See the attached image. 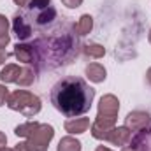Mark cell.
<instances>
[{"mask_svg":"<svg viewBox=\"0 0 151 151\" xmlns=\"http://www.w3.org/2000/svg\"><path fill=\"white\" fill-rule=\"evenodd\" d=\"M51 104L55 109L63 116L76 118L81 114H86L91 109L95 90L81 77L67 76L62 77L53 88H51Z\"/></svg>","mask_w":151,"mask_h":151,"instance_id":"cell-1","label":"cell"},{"mask_svg":"<svg viewBox=\"0 0 151 151\" xmlns=\"http://www.w3.org/2000/svg\"><path fill=\"white\" fill-rule=\"evenodd\" d=\"M7 107L12 111H18L27 118H34L35 114H39L40 111V99L37 95L27 91V90H16L9 95L7 100Z\"/></svg>","mask_w":151,"mask_h":151,"instance_id":"cell-2","label":"cell"},{"mask_svg":"<svg viewBox=\"0 0 151 151\" xmlns=\"http://www.w3.org/2000/svg\"><path fill=\"white\" fill-rule=\"evenodd\" d=\"M55 137V128L47 123H39L34 134L25 141L28 151H47L51 139Z\"/></svg>","mask_w":151,"mask_h":151,"instance_id":"cell-3","label":"cell"},{"mask_svg":"<svg viewBox=\"0 0 151 151\" xmlns=\"http://www.w3.org/2000/svg\"><path fill=\"white\" fill-rule=\"evenodd\" d=\"M125 127L132 134H139V132H142V130L151 127V116L148 113H144V111H132L125 118Z\"/></svg>","mask_w":151,"mask_h":151,"instance_id":"cell-4","label":"cell"},{"mask_svg":"<svg viewBox=\"0 0 151 151\" xmlns=\"http://www.w3.org/2000/svg\"><path fill=\"white\" fill-rule=\"evenodd\" d=\"M116 127V118H107V116H99L91 123V135L99 141H104L106 135Z\"/></svg>","mask_w":151,"mask_h":151,"instance_id":"cell-5","label":"cell"},{"mask_svg":"<svg viewBox=\"0 0 151 151\" xmlns=\"http://www.w3.org/2000/svg\"><path fill=\"white\" fill-rule=\"evenodd\" d=\"M12 30H14V35L19 40H28L34 37V28L21 12L14 14V18H12Z\"/></svg>","mask_w":151,"mask_h":151,"instance_id":"cell-6","label":"cell"},{"mask_svg":"<svg viewBox=\"0 0 151 151\" xmlns=\"http://www.w3.org/2000/svg\"><path fill=\"white\" fill-rule=\"evenodd\" d=\"M119 111V100L114 95H104L99 102V116H107V118H116Z\"/></svg>","mask_w":151,"mask_h":151,"instance_id":"cell-7","label":"cell"},{"mask_svg":"<svg viewBox=\"0 0 151 151\" xmlns=\"http://www.w3.org/2000/svg\"><path fill=\"white\" fill-rule=\"evenodd\" d=\"M104 141L111 142L114 146H125V144H128V142L132 141V132H130L125 125H123V127H114L113 130L106 135Z\"/></svg>","mask_w":151,"mask_h":151,"instance_id":"cell-8","label":"cell"},{"mask_svg":"<svg viewBox=\"0 0 151 151\" xmlns=\"http://www.w3.org/2000/svg\"><path fill=\"white\" fill-rule=\"evenodd\" d=\"M14 56L18 58V62H23V63H34L37 60L35 47L30 46V44H23V42H18L14 46Z\"/></svg>","mask_w":151,"mask_h":151,"instance_id":"cell-9","label":"cell"},{"mask_svg":"<svg viewBox=\"0 0 151 151\" xmlns=\"http://www.w3.org/2000/svg\"><path fill=\"white\" fill-rule=\"evenodd\" d=\"M65 132H69L70 135L76 134H84L90 128V118H70L63 123Z\"/></svg>","mask_w":151,"mask_h":151,"instance_id":"cell-10","label":"cell"},{"mask_svg":"<svg viewBox=\"0 0 151 151\" xmlns=\"http://www.w3.org/2000/svg\"><path fill=\"white\" fill-rule=\"evenodd\" d=\"M84 72L91 83H104L107 77V70L102 63H90V65H86Z\"/></svg>","mask_w":151,"mask_h":151,"instance_id":"cell-11","label":"cell"},{"mask_svg":"<svg viewBox=\"0 0 151 151\" xmlns=\"http://www.w3.org/2000/svg\"><path fill=\"white\" fill-rule=\"evenodd\" d=\"M91 28H93V18H91L90 14H83L74 27V30H76L77 35H88V34L91 32Z\"/></svg>","mask_w":151,"mask_h":151,"instance_id":"cell-12","label":"cell"},{"mask_svg":"<svg viewBox=\"0 0 151 151\" xmlns=\"http://www.w3.org/2000/svg\"><path fill=\"white\" fill-rule=\"evenodd\" d=\"M19 67L18 65H14V63H9V65H5L2 70H0V81L2 83H16V79H18V76H19Z\"/></svg>","mask_w":151,"mask_h":151,"instance_id":"cell-13","label":"cell"},{"mask_svg":"<svg viewBox=\"0 0 151 151\" xmlns=\"http://www.w3.org/2000/svg\"><path fill=\"white\" fill-rule=\"evenodd\" d=\"M81 146H83L81 141H77L72 135H67V137L60 139L56 151H81Z\"/></svg>","mask_w":151,"mask_h":151,"instance_id":"cell-14","label":"cell"},{"mask_svg":"<svg viewBox=\"0 0 151 151\" xmlns=\"http://www.w3.org/2000/svg\"><path fill=\"white\" fill-rule=\"evenodd\" d=\"M34 81H35V70H32L30 67H23L19 70L18 79H16V84L18 86H30V84H34Z\"/></svg>","mask_w":151,"mask_h":151,"instance_id":"cell-15","label":"cell"},{"mask_svg":"<svg viewBox=\"0 0 151 151\" xmlns=\"http://www.w3.org/2000/svg\"><path fill=\"white\" fill-rule=\"evenodd\" d=\"M39 127L37 121H27V123H21V125H18L16 128H14V134L18 135V137H30L32 134H34V130Z\"/></svg>","mask_w":151,"mask_h":151,"instance_id":"cell-16","label":"cell"},{"mask_svg":"<svg viewBox=\"0 0 151 151\" xmlns=\"http://www.w3.org/2000/svg\"><path fill=\"white\" fill-rule=\"evenodd\" d=\"M83 51H84V55L90 56V58H102V56L106 55V47L100 46V44H95V42L86 44V46L83 47Z\"/></svg>","mask_w":151,"mask_h":151,"instance_id":"cell-17","label":"cell"},{"mask_svg":"<svg viewBox=\"0 0 151 151\" xmlns=\"http://www.w3.org/2000/svg\"><path fill=\"white\" fill-rule=\"evenodd\" d=\"M0 35H9V19L0 14Z\"/></svg>","mask_w":151,"mask_h":151,"instance_id":"cell-18","label":"cell"},{"mask_svg":"<svg viewBox=\"0 0 151 151\" xmlns=\"http://www.w3.org/2000/svg\"><path fill=\"white\" fill-rule=\"evenodd\" d=\"M9 90H7V86L5 84H0V106H4V104H7V100H9Z\"/></svg>","mask_w":151,"mask_h":151,"instance_id":"cell-19","label":"cell"},{"mask_svg":"<svg viewBox=\"0 0 151 151\" xmlns=\"http://www.w3.org/2000/svg\"><path fill=\"white\" fill-rule=\"evenodd\" d=\"M62 4L65 7H69V9H76V7H79L83 4V0H62Z\"/></svg>","mask_w":151,"mask_h":151,"instance_id":"cell-20","label":"cell"},{"mask_svg":"<svg viewBox=\"0 0 151 151\" xmlns=\"http://www.w3.org/2000/svg\"><path fill=\"white\" fill-rule=\"evenodd\" d=\"M9 40H11L9 35H0V49H4V47L9 44Z\"/></svg>","mask_w":151,"mask_h":151,"instance_id":"cell-21","label":"cell"},{"mask_svg":"<svg viewBox=\"0 0 151 151\" xmlns=\"http://www.w3.org/2000/svg\"><path fill=\"white\" fill-rule=\"evenodd\" d=\"M9 58V53L5 51V49H0V65L2 63H5V60Z\"/></svg>","mask_w":151,"mask_h":151,"instance_id":"cell-22","label":"cell"},{"mask_svg":"<svg viewBox=\"0 0 151 151\" xmlns=\"http://www.w3.org/2000/svg\"><path fill=\"white\" fill-rule=\"evenodd\" d=\"M14 151H28V148H27V142H18V144L14 146Z\"/></svg>","mask_w":151,"mask_h":151,"instance_id":"cell-23","label":"cell"},{"mask_svg":"<svg viewBox=\"0 0 151 151\" xmlns=\"http://www.w3.org/2000/svg\"><path fill=\"white\" fill-rule=\"evenodd\" d=\"M5 144H7V137L4 132H0V148H5Z\"/></svg>","mask_w":151,"mask_h":151,"instance_id":"cell-24","label":"cell"},{"mask_svg":"<svg viewBox=\"0 0 151 151\" xmlns=\"http://www.w3.org/2000/svg\"><path fill=\"white\" fill-rule=\"evenodd\" d=\"M28 2H30V0H14V4H16V5H19V7H27V5H28Z\"/></svg>","mask_w":151,"mask_h":151,"instance_id":"cell-25","label":"cell"},{"mask_svg":"<svg viewBox=\"0 0 151 151\" xmlns=\"http://www.w3.org/2000/svg\"><path fill=\"white\" fill-rule=\"evenodd\" d=\"M121 151H139V150H137L135 146H132V144H130V146H123V148H121Z\"/></svg>","mask_w":151,"mask_h":151,"instance_id":"cell-26","label":"cell"},{"mask_svg":"<svg viewBox=\"0 0 151 151\" xmlns=\"http://www.w3.org/2000/svg\"><path fill=\"white\" fill-rule=\"evenodd\" d=\"M95 151H113V150H109V148H106V146H97Z\"/></svg>","mask_w":151,"mask_h":151,"instance_id":"cell-27","label":"cell"},{"mask_svg":"<svg viewBox=\"0 0 151 151\" xmlns=\"http://www.w3.org/2000/svg\"><path fill=\"white\" fill-rule=\"evenodd\" d=\"M146 79H148V83L151 84V67L148 69V72H146Z\"/></svg>","mask_w":151,"mask_h":151,"instance_id":"cell-28","label":"cell"},{"mask_svg":"<svg viewBox=\"0 0 151 151\" xmlns=\"http://www.w3.org/2000/svg\"><path fill=\"white\" fill-rule=\"evenodd\" d=\"M0 151H14V150H11V148H0Z\"/></svg>","mask_w":151,"mask_h":151,"instance_id":"cell-29","label":"cell"},{"mask_svg":"<svg viewBox=\"0 0 151 151\" xmlns=\"http://www.w3.org/2000/svg\"><path fill=\"white\" fill-rule=\"evenodd\" d=\"M148 40H150V44H151V30H150V35H148Z\"/></svg>","mask_w":151,"mask_h":151,"instance_id":"cell-30","label":"cell"}]
</instances>
